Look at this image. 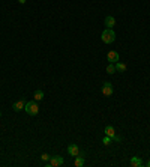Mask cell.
I'll return each instance as SVG.
<instances>
[{
	"mask_svg": "<svg viewBox=\"0 0 150 167\" xmlns=\"http://www.w3.org/2000/svg\"><path fill=\"white\" fill-rule=\"evenodd\" d=\"M101 39H102V42L105 44H111V42H114L116 41V33L112 32V29H105L101 35Z\"/></svg>",
	"mask_w": 150,
	"mask_h": 167,
	"instance_id": "obj_1",
	"label": "cell"
},
{
	"mask_svg": "<svg viewBox=\"0 0 150 167\" xmlns=\"http://www.w3.org/2000/svg\"><path fill=\"white\" fill-rule=\"evenodd\" d=\"M24 110L27 111V114L35 116V114L39 113V105H38V102H36V101H27V102H26V105H24Z\"/></svg>",
	"mask_w": 150,
	"mask_h": 167,
	"instance_id": "obj_2",
	"label": "cell"
},
{
	"mask_svg": "<svg viewBox=\"0 0 150 167\" xmlns=\"http://www.w3.org/2000/svg\"><path fill=\"white\" fill-rule=\"evenodd\" d=\"M104 133H105V136L111 137V140H114V142H122V137H119V136L116 134L114 127H111V125H107L105 130H104Z\"/></svg>",
	"mask_w": 150,
	"mask_h": 167,
	"instance_id": "obj_3",
	"label": "cell"
},
{
	"mask_svg": "<svg viewBox=\"0 0 150 167\" xmlns=\"http://www.w3.org/2000/svg\"><path fill=\"white\" fill-rule=\"evenodd\" d=\"M65 164V160L63 157L60 155H54L50 158V163H48V167H59V166H63Z\"/></svg>",
	"mask_w": 150,
	"mask_h": 167,
	"instance_id": "obj_4",
	"label": "cell"
},
{
	"mask_svg": "<svg viewBox=\"0 0 150 167\" xmlns=\"http://www.w3.org/2000/svg\"><path fill=\"white\" fill-rule=\"evenodd\" d=\"M101 91H102V95H104V96H111L112 92H114V89H112V86H111L110 81H105V83H104Z\"/></svg>",
	"mask_w": 150,
	"mask_h": 167,
	"instance_id": "obj_5",
	"label": "cell"
},
{
	"mask_svg": "<svg viewBox=\"0 0 150 167\" xmlns=\"http://www.w3.org/2000/svg\"><path fill=\"white\" fill-rule=\"evenodd\" d=\"M107 57H108V60H110L111 63H117V62L120 60V56H119L117 51H110V53L107 54Z\"/></svg>",
	"mask_w": 150,
	"mask_h": 167,
	"instance_id": "obj_6",
	"label": "cell"
},
{
	"mask_svg": "<svg viewBox=\"0 0 150 167\" xmlns=\"http://www.w3.org/2000/svg\"><path fill=\"white\" fill-rule=\"evenodd\" d=\"M74 164H75V167H83V166H84V154H83V152H80L77 157H75Z\"/></svg>",
	"mask_w": 150,
	"mask_h": 167,
	"instance_id": "obj_7",
	"label": "cell"
},
{
	"mask_svg": "<svg viewBox=\"0 0 150 167\" xmlns=\"http://www.w3.org/2000/svg\"><path fill=\"white\" fill-rule=\"evenodd\" d=\"M68 154L72 155V157H77V155L80 154V148H78L77 145H69V146H68Z\"/></svg>",
	"mask_w": 150,
	"mask_h": 167,
	"instance_id": "obj_8",
	"label": "cell"
},
{
	"mask_svg": "<svg viewBox=\"0 0 150 167\" xmlns=\"http://www.w3.org/2000/svg\"><path fill=\"white\" fill-rule=\"evenodd\" d=\"M105 26H107V29H112V27L116 26V18L111 17V15H108L105 18Z\"/></svg>",
	"mask_w": 150,
	"mask_h": 167,
	"instance_id": "obj_9",
	"label": "cell"
},
{
	"mask_svg": "<svg viewBox=\"0 0 150 167\" xmlns=\"http://www.w3.org/2000/svg\"><path fill=\"white\" fill-rule=\"evenodd\" d=\"M24 105H26V101L20 99V101H17V102L12 104V108H14L15 111H21V110H24Z\"/></svg>",
	"mask_w": 150,
	"mask_h": 167,
	"instance_id": "obj_10",
	"label": "cell"
},
{
	"mask_svg": "<svg viewBox=\"0 0 150 167\" xmlns=\"http://www.w3.org/2000/svg\"><path fill=\"white\" fill-rule=\"evenodd\" d=\"M131 166H134V167H141V166H144V163L141 161L140 157H132V160H131Z\"/></svg>",
	"mask_w": 150,
	"mask_h": 167,
	"instance_id": "obj_11",
	"label": "cell"
},
{
	"mask_svg": "<svg viewBox=\"0 0 150 167\" xmlns=\"http://www.w3.org/2000/svg\"><path fill=\"white\" fill-rule=\"evenodd\" d=\"M128 69V66L125 65V63H122V62H117L116 63V71H120V72H125Z\"/></svg>",
	"mask_w": 150,
	"mask_h": 167,
	"instance_id": "obj_12",
	"label": "cell"
},
{
	"mask_svg": "<svg viewBox=\"0 0 150 167\" xmlns=\"http://www.w3.org/2000/svg\"><path fill=\"white\" fill-rule=\"evenodd\" d=\"M33 98H35V101H41V99H44V92H42V91H36L35 95H33Z\"/></svg>",
	"mask_w": 150,
	"mask_h": 167,
	"instance_id": "obj_13",
	"label": "cell"
},
{
	"mask_svg": "<svg viewBox=\"0 0 150 167\" xmlns=\"http://www.w3.org/2000/svg\"><path fill=\"white\" fill-rule=\"evenodd\" d=\"M107 72H108V74H114V72H116V65L110 62V65L107 66Z\"/></svg>",
	"mask_w": 150,
	"mask_h": 167,
	"instance_id": "obj_14",
	"label": "cell"
},
{
	"mask_svg": "<svg viewBox=\"0 0 150 167\" xmlns=\"http://www.w3.org/2000/svg\"><path fill=\"white\" fill-rule=\"evenodd\" d=\"M111 142H112V140H111V137H108V136H105V137L102 139V143H104V145H110Z\"/></svg>",
	"mask_w": 150,
	"mask_h": 167,
	"instance_id": "obj_15",
	"label": "cell"
},
{
	"mask_svg": "<svg viewBox=\"0 0 150 167\" xmlns=\"http://www.w3.org/2000/svg\"><path fill=\"white\" fill-rule=\"evenodd\" d=\"M41 158H42V160H44V161H48V160H50V158H51V157H50V155H48V154H42V155H41Z\"/></svg>",
	"mask_w": 150,
	"mask_h": 167,
	"instance_id": "obj_16",
	"label": "cell"
},
{
	"mask_svg": "<svg viewBox=\"0 0 150 167\" xmlns=\"http://www.w3.org/2000/svg\"><path fill=\"white\" fill-rule=\"evenodd\" d=\"M18 2H20V3H26V0H18Z\"/></svg>",
	"mask_w": 150,
	"mask_h": 167,
	"instance_id": "obj_17",
	"label": "cell"
},
{
	"mask_svg": "<svg viewBox=\"0 0 150 167\" xmlns=\"http://www.w3.org/2000/svg\"><path fill=\"white\" fill-rule=\"evenodd\" d=\"M147 167H150V161H147Z\"/></svg>",
	"mask_w": 150,
	"mask_h": 167,
	"instance_id": "obj_18",
	"label": "cell"
},
{
	"mask_svg": "<svg viewBox=\"0 0 150 167\" xmlns=\"http://www.w3.org/2000/svg\"><path fill=\"white\" fill-rule=\"evenodd\" d=\"M0 116H2V113H0Z\"/></svg>",
	"mask_w": 150,
	"mask_h": 167,
	"instance_id": "obj_19",
	"label": "cell"
}]
</instances>
